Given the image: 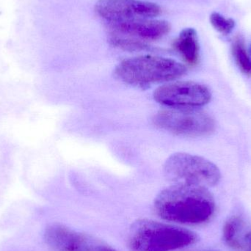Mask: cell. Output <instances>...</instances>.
I'll use <instances>...</instances> for the list:
<instances>
[{"label": "cell", "mask_w": 251, "mask_h": 251, "mask_svg": "<svg viewBox=\"0 0 251 251\" xmlns=\"http://www.w3.org/2000/svg\"><path fill=\"white\" fill-rule=\"evenodd\" d=\"M154 209L165 221L199 225L211 219L215 212V203L206 187L174 184L157 195L154 200Z\"/></svg>", "instance_id": "6da1fadb"}, {"label": "cell", "mask_w": 251, "mask_h": 251, "mask_svg": "<svg viewBox=\"0 0 251 251\" xmlns=\"http://www.w3.org/2000/svg\"><path fill=\"white\" fill-rule=\"evenodd\" d=\"M199 236L194 231L151 220L133 223L128 231L131 251H174L195 244Z\"/></svg>", "instance_id": "7a4b0ae2"}, {"label": "cell", "mask_w": 251, "mask_h": 251, "mask_svg": "<svg viewBox=\"0 0 251 251\" xmlns=\"http://www.w3.org/2000/svg\"><path fill=\"white\" fill-rule=\"evenodd\" d=\"M187 68L166 57L142 55L121 62L115 69V75L121 80L137 86L169 82L184 76Z\"/></svg>", "instance_id": "3957f363"}, {"label": "cell", "mask_w": 251, "mask_h": 251, "mask_svg": "<svg viewBox=\"0 0 251 251\" xmlns=\"http://www.w3.org/2000/svg\"><path fill=\"white\" fill-rule=\"evenodd\" d=\"M164 174L174 184L213 187L221 179L218 166L201 156L187 153H176L165 161Z\"/></svg>", "instance_id": "277c9868"}, {"label": "cell", "mask_w": 251, "mask_h": 251, "mask_svg": "<svg viewBox=\"0 0 251 251\" xmlns=\"http://www.w3.org/2000/svg\"><path fill=\"white\" fill-rule=\"evenodd\" d=\"M153 122L159 128L185 137H203L215 129L212 118L199 107L160 110L155 115Z\"/></svg>", "instance_id": "5b68a950"}, {"label": "cell", "mask_w": 251, "mask_h": 251, "mask_svg": "<svg viewBox=\"0 0 251 251\" xmlns=\"http://www.w3.org/2000/svg\"><path fill=\"white\" fill-rule=\"evenodd\" d=\"M155 101L171 108L201 107L211 100L209 90L191 81H179L159 87L153 92Z\"/></svg>", "instance_id": "8992f818"}, {"label": "cell", "mask_w": 251, "mask_h": 251, "mask_svg": "<svg viewBox=\"0 0 251 251\" xmlns=\"http://www.w3.org/2000/svg\"><path fill=\"white\" fill-rule=\"evenodd\" d=\"M44 238L47 246L56 251H118L101 240L57 223L46 228Z\"/></svg>", "instance_id": "52a82bcc"}, {"label": "cell", "mask_w": 251, "mask_h": 251, "mask_svg": "<svg viewBox=\"0 0 251 251\" xmlns=\"http://www.w3.org/2000/svg\"><path fill=\"white\" fill-rule=\"evenodd\" d=\"M95 11L107 22L152 19L162 13L159 4L140 0H99Z\"/></svg>", "instance_id": "ba28073f"}, {"label": "cell", "mask_w": 251, "mask_h": 251, "mask_svg": "<svg viewBox=\"0 0 251 251\" xmlns=\"http://www.w3.org/2000/svg\"><path fill=\"white\" fill-rule=\"evenodd\" d=\"M109 28L116 33L146 41L160 39L169 33L170 22L161 19H139L108 22Z\"/></svg>", "instance_id": "9c48e42d"}, {"label": "cell", "mask_w": 251, "mask_h": 251, "mask_svg": "<svg viewBox=\"0 0 251 251\" xmlns=\"http://www.w3.org/2000/svg\"><path fill=\"white\" fill-rule=\"evenodd\" d=\"M174 50L190 66H196L200 58V45L197 31L194 28L183 29L173 44Z\"/></svg>", "instance_id": "30bf717a"}, {"label": "cell", "mask_w": 251, "mask_h": 251, "mask_svg": "<svg viewBox=\"0 0 251 251\" xmlns=\"http://www.w3.org/2000/svg\"><path fill=\"white\" fill-rule=\"evenodd\" d=\"M232 53L237 66L245 75L251 73L250 57L248 54L244 39L242 36L236 37L232 43Z\"/></svg>", "instance_id": "8fae6325"}, {"label": "cell", "mask_w": 251, "mask_h": 251, "mask_svg": "<svg viewBox=\"0 0 251 251\" xmlns=\"http://www.w3.org/2000/svg\"><path fill=\"white\" fill-rule=\"evenodd\" d=\"M110 44L114 47L126 51H137L151 50L152 47L141 40L125 37L113 36L110 38Z\"/></svg>", "instance_id": "7c38bea8"}, {"label": "cell", "mask_w": 251, "mask_h": 251, "mask_svg": "<svg viewBox=\"0 0 251 251\" xmlns=\"http://www.w3.org/2000/svg\"><path fill=\"white\" fill-rule=\"evenodd\" d=\"M227 246L234 251H251V228H248L246 222Z\"/></svg>", "instance_id": "4fadbf2b"}, {"label": "cell", "mask_w": 251, "mask_h": 251, "mask_svg": "<svg viewBox=\"0 0 251 251\" xmlns=\"http://www.w3.org/2000/svg\"><path fill=\"white\" fill-rule=\"evenodd\" d=\"M211 25L220 33L227 35L232 32L236 26V22L231 18H226L219 13L214 12L209 17Z\"/></svg>", "instance_id": "5bb4252c"}, {"label": "cell", "mask_w": 251, "mask_h": 251, "mask_svg": "<svg viewBox=\"0 0 251 251\" xmlns=\"http://www.w3.org/2000/svg\"></svg>", "instance_id": "9a60e30c"}]
</instances>
